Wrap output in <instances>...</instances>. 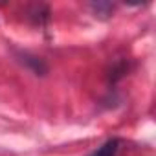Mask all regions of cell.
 I'll return each mask as SVG.
<instances>
[{"label":"cell","mask_w":156,"mask_h":156,"mask_svg":"<svg viewBox=\"0 0 156 156\" xmlns=\"http://www.w3.org/2000/svg\"><path fill=\"white\" fill-rule=\"evenodd\" d=\"M119 140L118 138H112V140H108V141H105L99 149H96L90 156H116L118 154V151H119Z\"/></svg>","instance_id":"cell-1"}]
</instances>
